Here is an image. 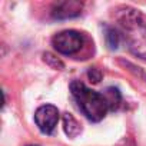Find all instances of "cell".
Returning <instances> with one entry per match:
<instances>
[{
    "mask_svg": "<svg viewBox=\"0 0 146 146\" xmlns=\"http://www.w3.org/2000/svg\"><path fill=\"white\" fill-rule=\"evenodd\" d=\"M70 92H72L73 99L76 100L79 109L83 112V115L89 120L100 122L106 116L109 106L103 93L89 89L85 83L79 80H73L70 83Z\"/></svg>",
    "mask_w": 146,
    "mask_h": 146,
    "instance_id": "cell-2",
    "label": "cell"
},
{
    "mask_svg": "<svg viewBox=\"0 0 146 146\" xmlns=\"http://www.w3.org/2000/svg\"><path fill=\"white\" fill-rule=\"evenodd\" d=\"M63 129H64V133L69 137H76L80 133L79 122L73 117V115H70V113H64L63 115Z\"/></svg>",
    "mask_w": 146,
    "mask_h": 146,
    "instance_id": "cell-6",
    "label": "cell"
},
{
    "mask_svg": "<svg viewBox=\"0 0 146 146\" xmlns=\"http://www.w3.org/2000/svg\"><path fill=\"white\" fill-rule=\"evenodd\" d=\"M119 25L125 30V39L129 50L146 60V22L143 16L130 7H123L117 15Z\"/></svg>",
    "mask_w": 146,
    "mask_h": 146,
    "instance_id": "cell-1",
    "label": "cell"
},
{
    "mask_svg": "<svg viewBox=\"0 0 146 146\" xmlns=\"http://www.w3.org/2000/svg\"><path fill=\"white\" fill-rule=\"evenodd\" d=\"M106 44L109 46L110 50H115L119 47V43H120V33L113 29V27H108L106 29Z\"/></svg>",
    "mask_w": 146,
    "mask_h": 146,
    "instance_id": "cell-8",
    "label": "cell"
},
{
    "mask_svg": "<svg viewBox=\"0 0 146 146\" xmlns=\"http://www.w3.org/2000/svg\"><path fill=\"white\" fill-rule=\"evenodd\" d=\"M29 146H39V145H29Z\"/></svg>",
    "mask_w": 146,
    "mask_h": 146,
    "instance_id": "cell-11",
    "label": "cell"
},
{
    "mask_svg": "<svg viewBox=\"0 0 146 146\" xmlns=\"http://www.w3.org/2000/svg\"><path fill=\"white\" fill-rule=\"evenodd\" d=\"M43 60L47 63V64H50L53 69H63L64 67V64H63V62L60 60V59H57L54 54H52V53H49V52H46V53H43Z\"/></svg>",
    "mask_w": 146,
    "mask_h": 146,
    "instance_id": "cell-9",
    "label": "cell"
},
{
    "mask_svg": "<svg viewBox=\"0 0 146 146\" xmlns=\"http://www.w3.org/2000/svg\"><path fill=\"white\" fill-rule=\"evenodd\" d=\"M52 44L62 54H75L83 46V36L76 30H63L53 36Z\"/></svg>",
    "mask_w": 146,
    "mask_h": 146,
    "instance_id": "cell-3",
    "label": "cell"
},
{
    "mask_svg": "<svg viewBox=\"0 0 146 146\" xmlns=\"http://www.w3.org/2000/svg\"><path fill=\"white\" fill-rule=\"evenodd\" d=\"M106 102H108V106H109V110H116L120 103H122V95L119 92L117 88H108L103 93Z\"/></svg>",
    "mask_w": 146,
    "mask_h": 146,
    "instance_id": "cell-7",
    "label": "cell"
},
{
    "mask_svg": "<svg viewBox=\"0 0 146 146\" xmlns=\"http://www.w3.org/2000/svg\"><path fill=\"white\" fill-rule=\"evenodd\" d=\"M35 122L42 133L50 135L59 122V110L53 105H43L35 113Z\"/></svg>",
    "mask_w": 146,
    "mask_h": 146,
    "instance_id": "cell-4",
    "label": "cell"
},
{
    "mask_svg": "<svg viewBox=\"0 0 146 146\" xmlns=\"http://www.w3.org/2000/svg\"><path fill=\"white\" fill-rule=\"evenodd\" d=\"M88 76H89V79H90L93 83H99L100 79H102V73H100L99 69H96V67H90L89 72H88Z\"/></svg>",
    "mask_w": 146,
    "mask_h": 146,
    "instance_id": "cell-10",
    "label": "cell"
},
{
    "mask_svg": "<svg viewBox=\"0 0 146 146\" xmlns=\"http://www.w3.org/2000/svg\"><path fill=\"white\" fill-rule=\"evenodd\" d=\"M82 9H83V3L78 2V0H66V2H60L54 5L52 10V16L59 20L72 19V17H78L82 13Z\"/></svg>",
    "mask_w": 146,
    "mask_h": 146,
    "instance_id": "cell-5",
    "label": "cell"
}]
</instances>
